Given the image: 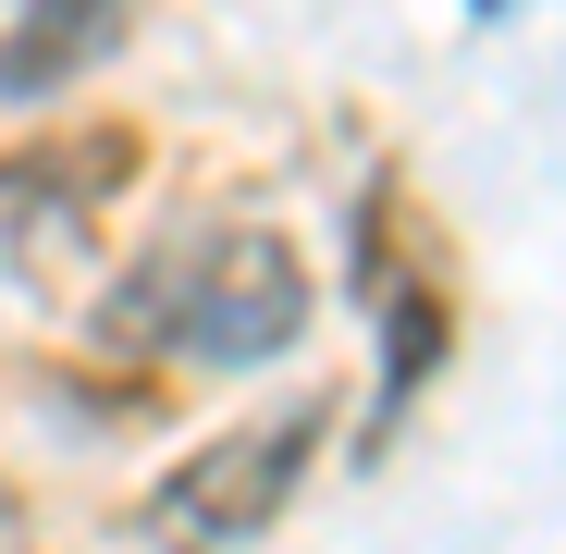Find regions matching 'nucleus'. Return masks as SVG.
<instances>
[{"instance_id":"nucleus-2","label":"nucleus","mask_w":566,"mask_h":554,"mask_svg":"<svg viewBox=\"0 0 566 554\" xmlns=\"http://www.w3.org/2000/svg\"><path fill=\"white\" fill-rule=\"evenodd\" d=\"M308 443H321V407H283V419H259V431H234V443H210V456H185V469L148 493V518H160V530H198V542H247V530L283 518Z\"/></svg>"},{"instance_id":"nucleus-4","label":"nucleus","mask_w":566,"mask_h":554,"mask_svg":"<svg viewBox=\"0 0 566 554\" xmlns=\"http://www.w3.org/2000/svg\"><path fill=\"white\" fill-rule=\"evenodd\" d=\"M431 357H443V309H431V296H407V309H395V395L419 383Z\"/></svg>"},{"instance_id":"nucleus-3","label":"nucleus","mask_w":566,"mask_h":554,"mask_svg":"<svg viewBox=\"0 0 566 554\" xmlns=\"http://www.w3.org/2000/svg\"><path fill=\"white\" fill-rule=\"evenodd\" d=\"M112 38H124V0H25L13 38H0V100H50V86H74Z\"/></svg>"},{"instance_id":"nucleus-1","label":"nucleus","mask_w":566,"mask_h":554,"mask_svg":"<svg viewBox=\"0 0 566 554\" xmlns=\"http://www.w3.org/2000/svg\"><path fill=\"white\" fill-rule=\"evenodd\" d=\"M308 321V271L283 234L234 222V234H172L136 296H112V333H148V345H185V357H283Z\"/></svg>"},{"instance_id":"nucleus-5","label":"nucleus","mask_w":566,"mask_h":554,"mask_svg":"<svg viewBox=\"0 0 566 554\" xmlns=\"http://www.w3.org/2000/svg\"><path fill=\"white\" fill-rule=\"evenodd\" d=\"M468 13H505V0H468Z\"/></svg>"}]
</instances>
